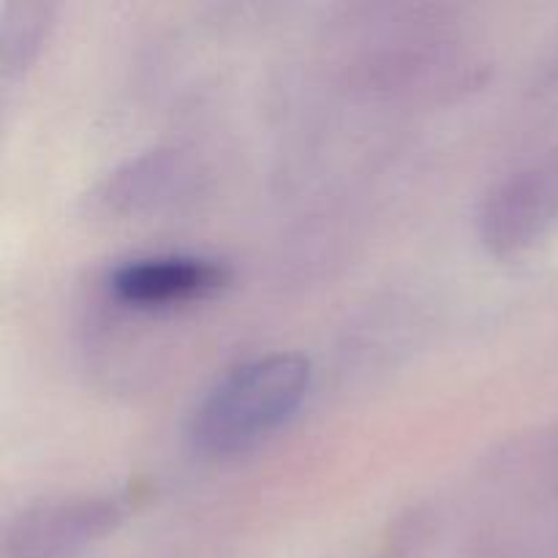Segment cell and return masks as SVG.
I'll return each instance as SVG.
<instances>
[{
	"label": "cell",
	"mask_w": 558,
	"mask_h": 558,
	"mask_svg": "<svg viewBox=\"0 0 558 558\" xmlns=\"http://www.w3.org/2000/svg\"><path fill=\"white\" fill-rule=\"evenodd\" d=\"M314 368L305 354L270 352L229 368L191 414L196 452L229 458L281 430L305 403Z\"/></svg>",
	"instance_id": "6da1fadb"
},
{
	"label": "cell",
	"mask_w": 558,
	"mask_h": 558,
	"mask_svg": "<svg viewBox=\"0 0 558 558\" xmlns=\"http://www.w3.org/2000/svg\"><path fill=\"white\" fill-rule=\"evenodd\" d=\"M229 281V267L210 256L156 254L136 256L114 267L109 289L134 308H169L218 292Z\"/></svg>",
	"instance_id": "7a4b0ae2"
},
{
	"label": "cell",
	"mask_w": 558,
	"mask_h": 558,
	"mask_svg": "<svg viewBox=\"0 0 558 558\" xmlns=\"http://www.w3.org/2000/svg\"><path fill=\"white\" fill-rule=\"evenodd\" d=\"M118 512V501L96 496L44 501L20 515L5 545L14 558H63L107 532Z\"/></svg>",
	"instance_id": "3957f363"
},
{
	"label": "cell",
	"mask_w": 558,
	"mask_h": 558,
	"mask_svg": "<svg viewBox=\"0 0 558 558\" xmlns=\"http://www.w3.org/2000/svg\"><path fill=\"white\" fill-rule=\"evenodd\" d=\"M47 25L49 5L36 3V0L5 5L3 16H0V74L3 80H11L31 63L44 33H47Z\"/></svg>",
	"instance_id": "277c9868"
},
{
	"label": "cell",
	"mask_w": 558,
	"mask_h": 558,
	"mask_svg": "<svg viewBox=\"0 0 558 558\" xmlns=\"http://www.w3.org/2000/svg\"><path fill=\"white\" fill-rule=\"evenodd\" d=\"M174 174V167L169 158H142V161L131 163L125 172H120L114 178L112 191H109V199L123 202L125 207L134 205H150V202L161 199L163 189H167V180Z\"/></svg>",
	"instance_id": "5b68a950"
}]
</instances>
